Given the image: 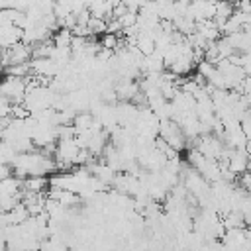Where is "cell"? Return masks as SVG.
Listing matches in <instances>:
<instances>
[{"instance_id": "6da1fadb", "label": "cell", "mask_w": 251, "mask_h": 251, "mask_svg": "<svg viewBox=\"0 0 251 251\" xmlns=\"http://www.w3.org/2000/svg\"><path fill=\"white\" fill-rule=\"evenodd\" d=\"M0 92H2V96H0V98L10 100L14 106H16V104H24L25 94H27V82H25V78L6 76V78L2 80Z\"/></svg>"}, {"instance_id": "7a4b0ae2", "label": "cell", "mask_w": 251, "mask_h": 251, "mask_svg": "<svg viewBox=\"0 0 251 251\" xmlns=\"http://www.w3.org/2000/svg\"><path fill=\"white\" fill-rule=\"evenodd\" d=\"M47 190H49V178L47 176H27V178H24V192L45 194Z\"/></svg>"}, {"instance_id": "3957f363", "label": "cell", "mask_w": 251, "mask_h": 251, "mask_svg": "<svg viewBox=\"0 0 251 251\" xmlns=\"http://www.w3.org/2000/svg\"><path fill=\"white\" fill-rule=\"evenodd\" d=\"M237 186H239L243 192L251 194V173H243V175L237 178Z\"/></svg>"}]
</instances>
